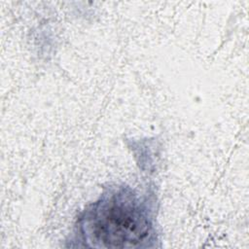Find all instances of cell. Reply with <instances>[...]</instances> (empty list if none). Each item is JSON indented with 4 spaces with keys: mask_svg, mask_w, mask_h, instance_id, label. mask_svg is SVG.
Segmentation results:
<instances>
[{
    "mask_svg": "<svg viewBox=\"0 0 249 249\" xmlns=\"http://www.w3.org/2000/svg\"><path fill=\"white\" fill-rule=\"evenodd\" d=\"M83 227L98 246L132 247L149 235L152 225L145 204L121 191L96 202L87 212Z\"/></svg>",
    "mask_w": 249,
    "mask_h": 249,
    "instance_id": "obj_1",
    "label": "cell"
}]
</instances>
